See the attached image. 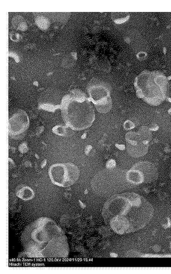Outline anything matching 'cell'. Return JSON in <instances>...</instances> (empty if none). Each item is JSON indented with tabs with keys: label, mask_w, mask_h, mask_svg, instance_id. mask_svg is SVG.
I'll list each match as a JSON object with an SVG mask.
<instances>
[{
	"label": "cell",
	"mask_w": 171,
	"mask_h": 274,
	"mask_svg": "<svg viewBox=\"0 0 171 274\" xmlns=\"http://www.w3.org/2000/svg\"><path fill=\"white\" fill-rule=\"evenodd\" d=\"M19 151L22 153H24L27 152L29 150L27 144L26 143H23L21 144L19 147Z\"/></svg>",
	"instance_id": "5bb4252c"
},
{
	"label": "cell",
	"mask_w": 171,
	"mask_h": 274,
	"mask_svg": "<svg viewBox=\"0 0 171 274\" xmlns=\"http://www.w3.org/2000/svg\"><path fill=\"white\" fill-rule=\"evenodd\" d=\"M64 119L67 126L75 130L89 128L94 122V109L88 99L83 92H71L65 96L62 103Z\"/></svg>",
	"instance_id": "7a4b0ae2"
},
{
	"label": "cell",
	"mask_w": 171,
	"mask_h": 274,
	"mask_svg": "<svg viewBox=\"0 0 171 274\" xmlns=\"http://www.w3.org/2000/svg\"><path fill=\"white\" fill-rule=\"evenodd\" d=\"M109 35H93L89 38L90 62L108 65L120 56V49L115 40Z\"/></svg>",
	"instance_id": "3957f363"
},
{
	"label": "cell",
	"mask_w": 171,
	"mask_h": 274,
	"mask_svg": "<svg viewBox=\"0 0 171 274\" xmlns=\"http://www.w3.org/2000/svg\"><path fill=\"white\" fill-rule=\"evenodd\" d=\"M44 127H40V128L39 129H38V131H37V132L36 133V136L39 135L40 134H41V133H42V132L43 131H44Z\"/></svg>",
	"instance_id": "ac0fdd59"
},
{
	"label": "cell",
	"mask_w": 171,
	"mask_h": 274,
	"mask_svg": "<svg viewBox=\"0 0 171 274\" xmlns=\"http://www.w3.org/2000/svg\"><path fill=\"white\" fill-rule=\"evenodd\" d=\"M93 180V186L95 189L101 190V191L105 192H113L128 182L126 173L119 170L104 171L99 173Z\"/></svg>",
	"instance_id": "5b68a950"
},
{
	"label": "cell",
	"mask_w": 171,
	"mask_h": 274,
	"mask_svg": "<svg viewBox=\"0 0 171 274\" xmlns=\"http://www.w3.org/2000/svg\"><path fill=\"white\" fill-rule=\"evenodd\" d=\"M47 164V160L46 159H44V161H43L42 163L41 164V168H44V167H45Z\"/></svg>",
	"instance_id": "ffe728a7"
},
{
	"label": "cell",
	"mask_w": 171,
	"mask_h": 274,
	"mask_svg": "<svg viewBox=\"0 0 171 274\" xmlns=\"http://www.w3.org/2000/svg\"><path fill=\"white\" fill-rule=\"evenodd\" d=\"M163 52H164V54H166V48H165V47L164 48Z\"/></svg>",
	"instance_id": "7402d4cb"
},
{
	"label": "cell",
	"mask_w": 171,
	"mask_h": 274,
	"mask_svg": "<svg viewBox=\"0 0 171 274\" xmlns=\"http://www.w3.org/2000/svg\"><path fill=\"white\" fill-rule=\"evenodd\" d=\"M90 98L96 109L101 113L109 111L111 107V100L109 91L102 86H95L90 91Z\"/></svg>",
	"instance_id": "52a82bcc"
},
{
	"label": "cell",
	"mask_w": 171,
	"mask_h": 274,
	"mask_svg": "<svg viewBox=\"0 0 171 274\" xmlns=\"http://www.w3.org/2000/svg\"><path fill=\"white\" fill-rule=\"evenodd\" d=\"M13 177H17V174H15L13 175Z\"/></svg>",
	"instance_id": "cb8c5ba5"
},
{
	"label": "cell",
	"mask_w": 171,
	"mask_h": 274,
	"mask_svg": "<svg viewBox=\"0 0 171 274\" xmlns=\"http://www.w3.org/2000/svg\"><path fill=\"white\" fill-rule=\"evenodd\" d=\"M35 156L36 157V158L37 159H38L39 158V156H38V154H35Z\"/></svg>",
	"instance_id": "603a6c76"
},
{
	"label": "cell",
	"mask_w": 171,
	"mask_h": 274,
	"mask_svg": "<svg viewBox=\"0 0 171 274\" xmlns=\"http://www.w3.org/2000/svg\"><path fill=\"white\" fill-rule=\"evenodd\" d=\"M9 55L10 57L14 58V59L16 60V62L17 63H18L19 62V56L16 54L13 53H10L9 54Z\"/></svg>",
	"instance_id": "9a60e30c"
},
{
	"label": "cell",
	"mask_w": 171,
	"mask_h": 274,
	"mask_svg": "<svg viewBox=\"0 0 171 274\" xmlns=\"http://www.w3.org/2000/svg\"><path fill=\"white\" fill-rule=\"evenodd\" d=\"M128 136V148L131 155L136 157L145 155L148 150V140L136 133H132Z\"/></svg>",
	"instance_id": "ba28073f"
},
{
	"label": "cell",
	"mask_w": 171,
	"mask_h": 274,
	"mask_svg": "<svg viewBox=\"0 0 171 274\" xmlns=\"http://www.w3.org/2000/svg\"><path fill=\"white\" fill-rule=\"evenodd\" d=\"M131 169L139 184L153 182L158 178L157 168L155 165L150 162H141L137 163Z\"/></svg>",
	"instance_id": "8992f818"
},
{
	"label": "cell",
	"mask_w": 171,
	"mask_h": 274,
	"mask_svg": "<svg viewBox=\"0 0 171 274\" xmlns=\"http://www.w3.org/2000/svg\"><path fill=\"white\" fill-rule=\"evenodd\" d=\"M34 84L35 85H36V86H37V85H38V82H34Z\"/></svg>",
	"instance_id": "d4e9b609"
},
{
	"label": "cell",
	"mask_w": 171,
	"mask_h": 274,
	"mask_svg": "<svg viewBox=\"0 0 171 274\" xmlns=\"http://www.w3.org/2000/svg\"><path fill=\"white\" fill-rule=\"evenodd\" d=\"M16 194L18 197L24 201L32 200L35 195L34 191L32 189L24 185L19 187Z\"/></svg>",
	"instance_id": "9c48e42d"
},
{
	"label": "cell",
	"mask_w": 171,
	"mask_h": 274,
	"mask_svg": "<svg viewBox=\"0 0 171 274\" xmlns=\"http://www.w3.org/2000/svg\"><path fill=\"white\" fill-rule=\"evenodd\" d=\"M49 175L54 185L68 187L76 182L79 176V171L77 166L72 163H61L50 166Z\"/></svg>",
	"instance_id": "277c9868"
},
{
	"label": "cell",
	"mask_w": 171,
	"mask_h": 274,
	"mask_svg": "<svg viewBox=\"0 0 171 274\" xmlns=\"http://www.w3.org/2000/svg\"><path fill=\"white\" fill-rule=\"evenodd\" d=\"M10 149L11 150L13 151V153H14L16 151V148L15 147H10Z\"/></svg>",
	"instance_id": "44dd1931"
},
{
	"label": "cell",
	"mask_w": 171,
	"mask_h": 274,
	"mask_svg": "<svg viewBox=\"0 0 171 274\" xmlns=\"http://www.w3.org/2000/svg\"><path fill=\"white\" fill-rule=\"evenodd\" d=\"M9 165L10 168H13L15 167L14 161L11 158H9Z\"/></svg>",
	"instance_id": "2e32d148"
},
{
	"label": "cell",
	"mask_w": 171,
	"mask_h": 274,
	"mask_svg": "<svg viewBox=\"0 0 171 274\" xmlns=\"http://www.w3.org/2000/svg\"><path fill=\"white\" fill-rule=\"evenodd\" d=\"M36 47L35 44H30L27 45L24 47V48L26 49H33Z\"/></svg>",
	"instance_id": "e0dca14e"
},
{
	"label": "cell",
	"mask_w": 171,
	"mask_h": 274,
	"mask_svg": "<svg viewBox=\"0 0 171 274\" xmlns=\"http://www.w3.org/2000/svg\"><path fill=\"white\" fill-rule=\"evenodd\" d=\"M151 210L150 204L135 193L113 197L104 208V212L110 216L113 228L120 233L135 230L138 225H145L151 216Z\"/></svg>",
	"instance_id": "6da1fadb"
},
{
	"label": "cell",
	"mask_w": 171,
	"mask_h": 274,
	"mask_svg": "<svg viewBox=\"0 0 171 274\" xmlns=\"http://www.w3.org/2000/svg\"><path fill=\"white\" fill-rule=\"evenodd\" d=\"M35 22L38 27L43 30H46L50 27V23L48 19L43 16L37 17Z\"/></svg>",
	"instance_id": "8fae6325"
},
{
	"label": "cell",
	"mask_w": 171,
	"mask_h": 274,
	"mask_svg": "<svg viewBox=\"0 0 171 274\" xmlns=\"http://www.w3.org/2000/svg\"><path fill=\"white\" fill-rule=\"evenodd\" d=\"M24 165L26 167H32V164L30 162L27 161L24 163Z\"/></svg>",
	"instance_id": "d6986e66"
},
{
	"label": "cell",
	"mask_w": 171,
	"mask_h": 274,
	"mask_svg": "<svg viewBox=\"0 0 171 274\" xmlns=\"http://www.w3.org/2000/svg\"><path fill=\"white\" fill-rule=\"evenodd\" d=\"M10 38L12 41L17 42L20 41L21 37L20 34L15 32H11L10 35Z\"/></svg>",
	"instance_id": "4fadbf2b"
},
{
	"label": "cell",
	"mask_w": 171,
	"mask_h": 274,
	"mask_svg": "<svg viewBox=\"0 0 171 274\" xmlns=\"http://www.w3.org/2000/svg\"><path fill=\"white\" fill-rule=\"evenodd\" d=\"M13 26L17 30L24 31L26 30L27 28L24 19L21 16H16L13 19Z\"/></svg>",
	"instance_id": "30bf717a"
},
{
	"label": "cell",
	"mask_w": 171,
	"mask_h": 274,
	"mask_svg": "<svg viewBox=\"0 0 171 274\" xmlns=\"http://www.w3.org/2000/svg\"><path fill=\"white\" fill-rule=\"evenodd\" d=\"M54 28H55V29H58V27H57V26H55V27H54Z\"/></svg>",
	"instance_id": "484cf974"
},
{
	"label": "cell",
	"mask_w": 171,
	"mask_h": 274,
	"mask_svg": "<svg viewBox=\"0 0 171 274\" xmlns=\"http://www.w3.org/2000/svg\"><path fill=\"white\" fill-rule=\"evenodd\" d=\"M53 131L55 134L60 136H65L66 134V130L65 127L57 126L53 128Z\"/></svg>",
	"instance_id": "7c38bea8"
},
{
	"label": "cell",
	"mask_w": 171,
	"mask_h": 274,
	"mask_svg": "<svg viewBox=\"0 0 171 274\" xmlns=\"http://www.w3.org/2000/svg\"><path fill=\"white\" fill-rule=\"evenodd\" d=\"M52 74V73H49L48 75L50 76V75H51Z\"/></svg>",
	"instance_id": "83f0119b"
},
{
	"label": "cell",
	"mask_w": 171,
	"mask_h": 274,
	"mask_svg": "<svg viewBox=\"0 0 171 274\" xmlns=\"http://www.w3.org/2000/svg\"><path fill=\"white\" fill-rule=\"evenodd\" d=\"M53 34H50V37H53Z\"/></svg>",
	"instance_id": "4316f807"
}]
</instances>
